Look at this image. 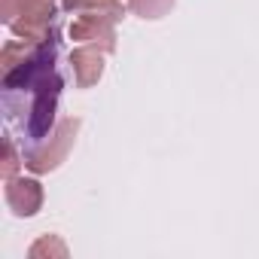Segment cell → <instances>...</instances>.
Here are the masks:
<instances>
[{
	"instance_id": "obj_1",
	"label": "cell",
	"mask_w": 259,
	"mask_h": 259,
	"mask_svg": "<svg viewBox=\"0 0 259 259\" xmlns=\"http://www.w3.org/2000/svg\"><path fill=\"white\" fill-rule=\"evenodd\" d=\"M7 201L13 204V210H16L19 217L37 213V207H40V201H43L40 183H37V180H10V186H7Z\"/></svg>"
},
{
	"instance_id": "obj_2",
	"label": "cell",
	"mask_w": 259,
	"mask_h": 259,
	"mask_svg": "<svg viewBox=\"0 0 259 259\" xmlns=\"http://www.w3.org/2000/svg\"><path fill=\"white\" fill-rule=\"evenodd\" d=\"M76 119H67V122H61V128H58V138H61V144H70L73 141V135H76ZM64 153H67V147H58V150H37V153H28V159H25V165L31 168V171H49V168H55L61 159H64Z\"/></svg>"
},
{
	"instance_id": "obj_3",
	"label": "cell",
	"mask_w": 259,
	"mask_h": 259,
	"mask_svg": "<svg viewBox=\"0 0 259 259\" xmlns=\"http://www.w3.org/2000/svg\"><path fill=\"white\" fill-rule=\"evenodd\" d=\"M73 70H76V82L82 85V89H89L92 82H98L101 79V73H104V58L98 55V49H76L73 52Z\"/></svg>"
},
{
	"instance_id": "obj_4",
	"label": "cell",
	"mask_w": 259,
	"mask_h": 259,
	"mask_svg": "<svg viewBox=\"0 0 259 259\" xmlns=\"http://www.w3.org/2000/svg\"><path fill=\"white\" fill-rule=\"evenodd\" d=\"M128 4H132V10L138 16H144V19H159L174 7V0H128Z\"/></svg>"
},
{
	"instance_id": "obj_5",
	"label": "cell",
	"mask_w": 259,
	"mask_h": 259,
	"mask_svg": "<svg viewBox=\"0 0 259 259\" xmlns=\"http://www.w3.org/2000/svg\"><path fill=\"white\" fill-rule=\"evenodd\" d=\"M64 10H107L113 16H122V7H119V0H64Z\"/></svg>"
},
{
	"instance_id": "obj_6",
	"label": "cell",
	"mask_w": 259,
	"mask_h": 259,
	"mask_svg": "<svg viewBox=\"0 0 259 259\" xmlns=\"http://www.w3.org/2000/svg\"><path fill=\"white\" fill-rule=\"evenodd\" d=\"M13 171H16V156H13V144L7 141V177H13Z\"/></svg>"
}]
</instances>
